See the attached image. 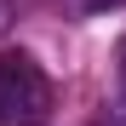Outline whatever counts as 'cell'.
Instances as JSON below:
<instances>
[{"label": "cell", "mask_w": 126, "mask_h": 126, "mask_svg": "<svg viewBox=\"0 0 126 126\" xmlns=\"http://www.w3.org/2000/svg\"><path fill=\"white\" fill-rule=\"evenodd\" d=\"M52 103V86L29 52H0V126H34Z\"/></svg>", "instance_id": "1"}, {"label": "cell", "mask_w": 126, "mask_h": 126, "mask_svg": "<svg viewBox=\"0 0 126 126\" xmlns=\"http://www.w3.org/2000/svg\"><path fill=\"white\" fill-rule=\"evenodd\" d=\"M115 63H120V92H126V34H120V46H115Z\"/></svg>", "instance_id": "2"}]
</instances>
